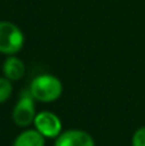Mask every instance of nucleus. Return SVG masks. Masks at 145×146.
Masks as SVG:
<instances>
[{
	"mask_svg": "<svg viewBox=\"0 0 145 146\" xmlns=\"http://www.w3.org/2000/svg\"><path fill=\"white\" fill-rule=\"evenodd\" d=\"M45 137L37 129H27L18 135L13 146H44Z\"/></svg>",
	"mask_w": 145,
	"mask_h": 146,
	"instance_id": "nucleus-7",
	"label": "nucleus"
},
{
	"mask_svg": "<svg viewBox=\"0 0 145 146\" xmlns=\"http://www.w3.org/2000/svg\"><path fill=\"white\" fill-rule=\"evenodd\" d=\"M132 146H145V127H141L134 133Z\"/></svg>",
	"mask_w": 145,
	"mask_h": 146,
	"instance_id": "nucleus-9",
	"label": "nucleus"
},
{
	"mask_svg": "<svg viewBox=\"0 0 145 146\" xmlns=\"http://www.w3.org/2000/svg\"><path fill=\"white\" fill-rule=\"evenodd\" d=\"M3 72L4 76L10 81H17L25 74V64L21 59L15 56H9L3 64Z\"/></svg>",
	"mask_w": 145,
	"mask_h": 146,
	"instance_id": "nucleus-6",
	"label": "nucleus"
},
{
	"mask_svg": "<svg viewBox=\"0 0 145 146\" xmlns=\"http://www.w3.org/2000/svg\"><path fill=\"white\" fill-rule=\"evenodd\" d=\"M12 95V83L7 77H0V104L4 103Z\"/></svg>",
	"mask_w": 145,
	"mask_h": 146,
	"instance_id": "nucleus-8",
	"label": "nucleus"
},
{
	"mask_svg": "<svg viewBox=\"0 0 145 146\" xmlns=\"http://www.w3.org/2000/svg\"><path fill=\"white\" fill-rule=\"evenodd\" d=\"M25 36L14 23L0 22V53L13 55L22 49Z\"/></svg>",
	"mask_w": 145,
	"mask_h": 146,
	"instance_id": "nucleus-2",
	"label": "nucleus"
},
{
	"mask_svg": "<svg viewBox=\"0 0 145 146\" xmlns=\"http://www.w3.org/2000/svg\"><path fill=\"white\" fill-rule=\"evenodd\" d=\"M54 146H95V142L87 132L71 129L59 135Z\"/></svg>",
	"mask_w": 145,
	"mask_h": 146,
	"instance_id": "nucleus-5",
	"label": "nucleus"
},
{
	"mask_svg": "<svg viewBox=\"0 0 145 146\" xmlns=\"http://www.w3.org/2000/svg\"><path fill=\"white\" fill-rule=\"evenodd\" d=\"M31 92H23L13 110V119L19 127H27L35 121V104Z\"/></svg>",
	"mask_w": 145,
	"mask_h": 146,
	"instance_id": "nucleus-3",
	"label": "nucleus"
},
{
	"mask_svg": "<svg viewBox=\"0 0 145 146\" xmlns=\"http://www.w3.org/2000/svg\"><path fill=\"white\" fill-rule=\"evenodd\" d=\"M63 85L51 74H40L32 80L30 85V92L33 99L43 103H51L62 95Z\"/></svg>",
	"mask_w": 145,
	"mask_h": 146,
	"instance_id": "nucleus-1",
	"label": "nucleus"
},
{
	"mask_svg": "<svg viewBox=\"0 0 145 146\" xmlns=\"http://www.w3.org/2000/svg\"><path fill=\"white\" fill-rule=\"evenodd\" d=\"M35 127L44 137H58L62 132V122L51 111H41L35 117Z\"/></svg>",
	"mask_w": 145,
	"mask_h": 146,
	"instance_id": "nucleus-4",
	"label": "nucleus"
}]
</instances>
